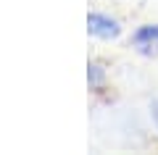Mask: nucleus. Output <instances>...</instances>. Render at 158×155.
<instances>
[{
  "label": "nucleus",
  "mask_w": 158,
  "mask_h": 155,
  "mask_svg": "<svg viewBox=\"0 0 158 155\" xmlns=\"http://www.w3.org/2000/svg\"><path fill=\"white\" fill-rule=\"evenodd\" d=\"M87 29H90V34H95V37H100V39L118 37V32H121L118 21L111 18V16H106V13H90V16H87Z\"/></svg>",
  "instance_id": "obj_1"
},
{
  "label": "nucleus",
  "mask_w": 158,
  "mask_h": 155,
  "mask_svg": "<svg viewBox=\"0 0 158 155\" xmlns=\"http://www.w3.org/2000/svg\"><path fill=\"white\" fill-rule=\"evenodd\" d=\"M132 45L145 55H158V24L140 27L135 32V37H132Z\"/></svg>",
  "instance_id": "obj_2"
},
{
  "label": "nucleus",
  "mask_w": 158,
  "mask_h": 155,
  "mask_svg": "<svg viewBox=\"0 0 158 155\" xmlns=\"http://www.w3.org/2000/svg\"><path fill=\"white\" fill-rule=\"evenodd\" d=\"M153 121H156V126H158V100L153 103Z\"/></svg>",
  "instance_id": "obj_3"
}]
</instances>
